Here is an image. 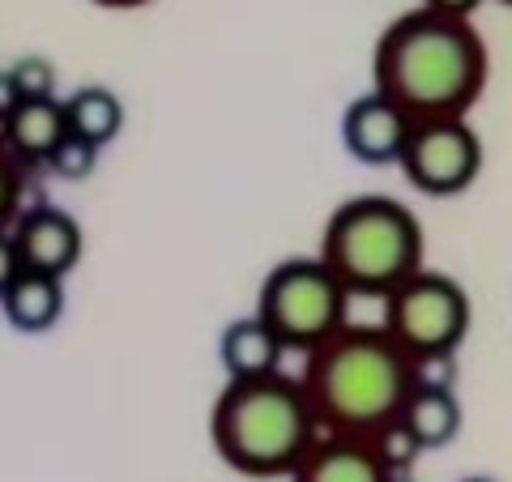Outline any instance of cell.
Instances as JSON below:
<instances>
[{"instance_id":"6da1fadb","label":"cell","mask_w":512,"mask_h":482,"mask_svg":"<svg viewBox=\"0 0 512 482\" xmlns=\"http://www.w3.org/2000/svg\"><path fill=\"white\" fill-rule=\"evenodd\" d=\"M487 73V43L470 18H448L427 5L384 26L372 52V90L402 107L410 124L466 120Z\"/></svg>"},{"instance_id":"7a4b0ae2","label":"cell","mask_w":512,"mask_h":482,"mask_svg":"<svg viewBox=\"0 0 512 482\" xmlns=\"http://www.w3.org/2000/svg\"><path fill=\"white\" fill-rule=\"evenodd\" d=\"M299 384L320 436L372 440L402 419L414 393V363L384 325H346L303 359Z\"/></svg>"},{"instance_id":"3957f363","label":"cell","mask_w":512,"mask_h":482,"mask_svg":"<svg viewBox=\"0 0 512 482\" xmlns=\"http://www.w3.org/2000/svg\"><path fill=\"white\" fill-rule=\"evenodd\" d=\"M214 453L248 478H291L320 440V423L291 376L227 380L210 414Z\"/></svg>"},{"instance_id":"277c9868","label":"cell","mask_w":512,"mask_h":482,"mask_svg":"<svg viewBox=\"0 0 512 482\" xmlns=\"http://www.w3.org/2000/svg\"><path fill=\"white\" fill-rule=\"evenodd\" d=\"M320 261L350 299H389L423 273V227L393 197H355L329 214Z\"/></svg>"},{"instance_id":"5b68a950","label":"cell","mask_w":512,"mask_h":482,"mask_svg":"<svg viewBox=\"0 0 512 482\" xmlns=\"http://www.w3.org/2000/svg\"><path fill=\"white\" fill-rule=\"evenodd\" d=\"M350 291L333 278L320 256H291L265 273L256 291V316L282 337L286 350L312 355L333 333H342L350 320Z\"/></svg>"},{"instance_id":"8992f818","label":"cell","mask_w":512,"mask_h":482,"mask_svg":"<svg viewBox=\"0 0 512 482\" xmlns=\"http://www.w3.org/2000/svg\"><path fill=\"white\" fill-rule=\"evenodd\" d=\"M384 333L406 350L410 363L448 359L470 333V295L448 273H414L384 299Z\"/></svg>"},{"instance_id":"52a82bcc","label":"cell","mask_w":512,"mask_h":482,"mask_svg":"<svg viewBox=\"0 0 512 482\" xmlns=\"http://www.w3.org/2000/svg\"><path fill=\"white\" fill-rule=\"evenodd\" d=\"M397 167L427 197H457L483 171V141L470 120H427L410 128L406 154Z\"/></svg>"},{"instance_id":"ba28073f","label":"cell","mask_w":512,"mask_h":482,"mask_svg":"<svg viewBox=\"0 0 512 482\" xmlns=\"http://www.w3.org/2000/svg\"><path fill=\"white\" fill-rule=\"evenodd\" d=\"M410 116L402 107H393L384 94H363L346 107L342 116V141L346 150L359 158L367 167H389V163H402L406 154V141H410Z\"/></svg>"},{"instance_id":"9c48e42d","label":"cell","mask_w":512,"mask_h":482,"mask_svg":"<svg viewBox=\"0 0 512 482\" xmlns=\"http://www.w3.org/2000/svg\"><path fill=\"white\" fill-rule=\"evenodd\" d=\"M13 244H18L22 269L47 273V278H64L82 261V227L56 205H39V210L22 214L13 227Z\"/></svg>"},{"instance_id":"30bf717a","label":"cell","mask_w":512,"mask_h":482,"mask_svg":"<svg viewBox=\"0 0 512 482\" xmlns=\"http://www.w3.org/2000/svg\"><path fill=\"white\" fill-rule=\"evenodd\" d=\"M291 482H397V474L376 453L372 440L320 436L312 444V453L299 461Z\"/></svg>"},{"instance_id":"8fae6325","label":"cell","mask_w":512,"mask_h":482,"mask_svg":"<svg viewBox=\"0 0 512 482\" xmlns=\"http://www.w3.org/2000/svg\"><path fill=\"white\" fill-rule=\"evenodd\" d=\"M282 337L265 325L261 316H239L222 329V342H218V359H222V372L227 380H265V376H278L282 367Z\"/></svg>"},{"instance_id":"7c38bea8","label":"cell","mask_w":512,"mask_h":482,"mask_svg":"<svg viewBox=\"0 0 512 482\" xmlns=\"http://www.w3.org/2000/svg\"><path fill=\"white\" fill-rule=\"evenodd\" d=\"M69 137V116L56 99H22L18 111L9 116V154L18 163H47L56 146Z\"/></svg>"},{"instance_id":"4fadbf2b","label":"cell","mask_w":512,"mask_h":482,"mask_svg":"<svg viewBox=\"0 0 512 482\" xmlns=\"http://www.w3.org/2000/svg\"><path fill=\"white\" fill-rule=\"evenodd\" d=\"M0 312L18 333H47L64 316V278L22 269L9 291L0 295Z\"/></svg>"},{"instance_id":"5bb4252c","label":"cell","mask_w":512,"mask_h":482,"mask_svg":"<svg viewBox=\"0 0 512 482\" xmlns=\"http://www.w3.org/2000/svg\"><path fill=\"white\" fill-rule=\"evenodd\" d=\"M402 423L410 436L419 440L423 453L427 448H444V444H453L461 431V401L453 389H419V384H414V393L402 410Z\"/></svg>"},{"instance_id":"9a60e30c","label":"cell","mask_w":512,"mask_h":482,"mask_svg":"<svg viewBox=\"0 0 512 482\" xmlns=\"http://www.w3.org/2000/svg\"><path fill=\"white\" fill-rule=\"evenodd\" d=\"M64 116H69V133L86 137L90 146H111L124 128V107L107 86H82L64 99Z\"/></svg>"},{"instance_id":"2e32d148","label":"cell","mask_w":512,"mask_h":482,"mask_svg":"<svg viewBox=\"0 0 512 482\" xmlns=\"http://www.w3.org/2000/svg\"><path fill=\"white\" fill-rule=\"evenodd\" d=\"M47 171L56 175V180H69V184H77V180H86V175L99 167V146H90L86 137H77V133H69L56 146V154L43 163Z\"/></svg>"},{"instance_id":"e0dca14e","label":"cell","mask_w":512,"mask_h":482,"mask_svg":"<svg viewBox=\"0 0 512 482\" xmlns=\"http://www.w3.org/2000/svg\"><path fill=\"white\" fill-rule=\"evenodd\" d=\"M13 86L22 99H56V64L47 56H22L13 60Z\"/></svg>"},{"instance_id":"ac0fdd59","label":"cell","mask_w":512,"mask_h":482,"mask_svg":"<svg viewBox=\"0 0 512 482\" xmlns=\"http://www.w3.org/2000/svg\"><path fill=\"white\" fill-rule=\"evenodd\" d=\"M372 444H376V453H380L384 461H389V470H393V474H406L410 465L419 461V453H423V448H419V440L410 436L402 419H397V423H389V427L380 431V436H372Z\"/></svg>"},{"instance_id":"d6986e66","label":"cell","mask_w":512,"mask_h":482,"mask_svg":"<svg viewBox=\"0 0 512 482\" xmlns=\"http://www.w3.org/2000/svg\"><path fill=\"white\" fill-rule=\"evenodd\" d=\"M22 218V163L0 146V231L18 227Z\"/></svg>"},{"instance_id":"ffe728a7","label":"cell","mask_w":512,"mask_h":482,"mask_svg":"<svg viewBox=\"0 0 512 482\" xmlns=\"http://www.w3.org/2000/svg\"><path fill=\"white\" fill-rule=\"evenodd\" d=\"M18 273H22V256L18 244H13V231H0V295L9 291Z\"/></svg>"},{"instance_id":"44dd1931","label":"cell","mask_w":512,"mask_h":482,"mask_svg":"<svg viewBox=\"0 0 512 482\" xmlns=\"http://www.w3.org/2000/svg\"><path fill=\"white\" fill-rule=\"evenodd\" d=\"M423 5L436 9V13H448V18H470L483 0H423Z\"/></svg>"},{"instance_id":"7402d4cb","label":"cell","mask_w":512,"mask_h":482,"mask_svg":"<svg viewBox=\"0 0 512 482\" xmlns=\"http://www.w3.org/2000/svg\"><path fill=\"white\" fill-rule=\"evenodd\" d=\"M18 103H22V94H18V86H13V73L5 69L0 73V116H13V111H18Z\"/></svg>"},{"instance_id":"603a6c76","label":"cell","mask_w":512,"mask_h":482,"mask_svg":"<svg viewBox=\"0 0 512 482\" xmlns=\"http://www.w3.org/2000/svg\"><path fill=\"white\" fill-rule=\"evenodd\" d=\"M103 9H137V5H150V0H94Z\"/></svg>"},{"instance_id":"cb8c5ba5","label":"cell","mask_w":512,"mask_h":482,"mask_svg":"<svg viewBox=\"0 0 512 482\" xmlns=\"http://www.w3.org/2000/svg\"><path fill=\"white\" fill-rule=\"evenodd\" d=\"M461 482H495V478H461Z\"/></svg>"},{"instance_id":"d4e9b609","label":"cell","mask_w":512,"mask_h":482,"mask_svg":"<svg viewBox=\"0 0 512 482\" xmlns=\"http://www.w3.org/2000/svg\"><path fill=\"white\" fill-rule=\"evenodd\" d=\"M504 5H512V0H504Z\"/></svg>"}]
</instances>
